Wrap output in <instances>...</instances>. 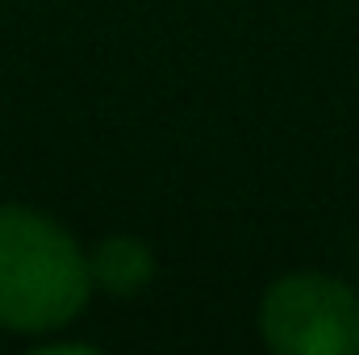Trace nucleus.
Segmentation results:
<instances>
[{
    "mask_svg": "<svg viewBox=\"0 0 359 355\" xmlns=\"http://www.w3.org/2000/svg\"><path fill=\"white\" fill-rule=\"evenodd\" d=\"M88 267H92V284L104 288L109 297H138L155 276V255L142 239L113 234L88 255Z\"/></svg>",
    "mask_w": 359,
    "mask_h": 355,
    "instance_id": "obj_3",
    "label": "nucleus"
},
{
    "mask_svg": "<svg viewBox=\"0 0 359 355\" xmlns=\"http://www.w3.org/2000/svg\"><path fill=\"white\" fill-rule=\"evenodd\" d=\"M259 335L276 355H359V293L326 272L280 276L264 293Z\"/></svg>",
    "mask_w": 359,
    "mask_h": 355,
    "instance_id": "obj_2",
    "label": "nucleus"
},
{
    "mask_svg": "<svg viewBox=\"0 0 359 355\" xmlns=\"http://www.w3.org/2000/svg\"><path fill=\"white\" fill-rule=\"evenodd\" d=\"M92 288L88 255L55 217L0 205V330H63L84 314Z\"/></svg>",
    "mask_w": 359,
    "mask_h": 355,
    "instance_id": "obj_1",
    "label": "nucleus"
}]
</instances>
